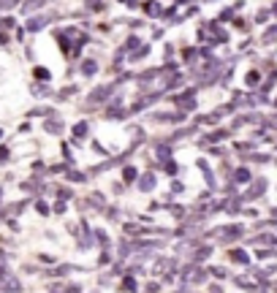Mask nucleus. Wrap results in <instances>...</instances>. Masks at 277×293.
Instances as JSON below:
<instances>
[{"label":"nucleus","instance_id":"nucleus-19","mask_svg":"<svg viewBox=\"0 0 277 293\" xmlns=\"http://www.w3.org/2000/svg\"><path fill=\"white\" fill-rule=\"evenodd\" d=\"M46 130H49V133H60V130H63V122L49 120V122H46Z\"/></svg>","mask_w":277,"mask_h":293},{"label":"nucleus","instance_id":"nucleus-5","mask_svg":"<svg viewBox=\"0 0 277 293\" xmlns=\"http://www.w3.org/2000/svg\"><path fill=\"white\" fill-rule=\"evenodd\" d=\"M109 92H112V84H109V87H98V90H95L93 95L87 98V101H90V106H95L98 101H106V98H109Z\"/></svg>","mask_w":277,"mask_h":293},{"label":"nucleus","instance_id":"nucleus-26","mask_svg":"<svg viewBox=\"0 0 277 293\" xmlns=\"http://www.w3.org/2000/svg\"><path fill=\"white\" fill-rule=\"evenodd\" d=\"M3 274H8V269H6V255L0 252V277H3Z\"/></svg>","mask_w":277,"mask_h":293},{"label":"nucleus","instance_id":"nucleus-6","mask_svg":"<svg viewBox=\"0 0 277 293\" xmlns=\"http://www.w3.org/2000/svg\"><path fill=\"white\" fill-rule=\"evenodd\" d=\"M177 103H179V109H185V111H188V109H190V111L196 109V98H193V92H185V95L179 98Z\"/></svg>","mask_w":277,"mask_h":293},{"label":"nucleus","instance_id":"nucleus-9","mask_svg":"<svg viewBox=\"0 0 277 293\" xmlns=\"http://www.w3.org/2000/svg\"><path fill=\"white\" fill-rule=\"evenodd\" d=\"M209 255H212V250H209V247H198V250L193 252V263H201V261H207Z\"/></svg>","mask_w":277,"mask_h":293},{"label":"nucleus","instance_id":"nucleus-32","mask_svg":"<svg viewBox=\"0 0 277 293\" xmlns=\"http://www.w3.org/2000/svg\"><path fill=\"white\" fill-rule=\"evenodd\" d=\"M264 41H274V27H269V30H266V35H264Z\"/></svg>","mask_w":277,"mask_h":293},{"label":"nucleus","instance_id":"nucleus-22","mask_svg":"<svg viewBox=\"0 0 277 293\" xmlns=\"http://www.w3.org/2000/svg\"><path fill=\"white\" fill-rule=\"evenodd\" d=\"M209 274H212V277H217V280H226V269H223V266H212V269H209Z\"/></svg>","mask_w":277,"mask_h":293},{"label":"nucleus","instance_id":"nucleus-33","mask_svg":"<svg viewBox=\"0 0 277 293\" xmlns=\"http://www.w3.org/2000/svg\"><path fill=\"white\" fill-rule=\"evenodd\" d=\"M136 46H139V38H136V35H133V38H128V49H136Z\"/></svg>","mask_w":277,"mask_h":293},{"label":"nucleus","instance_id":"nucleus-24","mask_svg":"<svg viewBox=\"0 0 277 293\" xmlns=\"http://www.w3.org/2000/svg\"><path fill=\"white\" fill-rule=\"evenodd\" d=\"M163 168H166V174H171V177L177 174V163H174V160H166V166H163Z\"/></svg>","mask_w":277,"mask_h":293},{"label":"nucleus","instance_id":"nucleus-27","mask_svg":"<svg viewBox=\"0 0 277 293\" xmlns=\"http://www.w3.org/2000/svg\"><path fill=\"white\" fill-rule=\"evenodd\" d=\"M220 139H226V130H217V133H212L207 141H220Z\"/></svg>","mask_w":277,"mask_h":293},{"label":"nucleus","instance_id":"nucleus-21","mask_svg":"<svg viewBox=\"0 0 277 293\" xmlns=\"http://www.w3.org/2000/svg\"><path fill=\"white\" fill-rule=\"evenodd\" d=\"M122 290L133 293V290H136V280H133V277H125V280H122Z\"/></svg>","mask_w":277,"mask_h":293},{"label":"nucleus","instance_id":"nucleus-28","mask_svg":"<svg viewBox=\"0 0 277 293\" xmlns=\"http://www.w3.org/2000/svg\"><path fill=\"white\" fill-rule=\"evenodd\" d=\"M68 179H73V182H82L84 174H79V171H68Z\"/></svg>","mask_w":277,"mask_h":293},{"label":"nucleus","instance_id":"nucleus-34","mask_svg":"<svg viewBox=\"0 0 277 293\" xmlns=\"http://www.w3.org/2000/svg\"><path fill=\"white\" fill-rule=\"evenodd\" d=\"M54 212H57V214H63V212H65V204H63V201H57V206H54Z\"/></svg>","mask_w":277,"mask_h":293},{"label":"nucleus","instance_id":"nucleus-29","mask_svg":"<svg viewBox=\"0 0 277 293\" xmlns=\"http://www.w3.org/2000/svg\"><path fill=\"white\" fill-rule=\"evenodd\" d=\"M272 250H258V252H255V258H272Z\"/></svg>","mask_w":277,"mask_h":293},{"label":"nucleus","instance_id":"nucleus-35","mask_svg":"<svg viewBox=\"0 0 277 293\" xmlns=\"http://www.w3.org/2000/svg\"><path fill=\"white\" fill-rule=\"evenodd\" d=\"M272 82H274V79H269V82H264V84H261V90H264V92H269V90H272Z\"/></svg>","mask_w":277,"mask_h":293},{"label":"nucleus","instance_id":"nucleus-1","mask_svg":"<svg viewBox=\"0 0 277 293\" xmlns=\"http://www.w3.org/2000/svg\"><path fill=\"white\" fill-rule=\"evenodd\" d=\"M174 269H177L174 258H160V261L155 263V266H152V274H155V277H160V280H171Z\"/></svg>","mask_w":277,"mask_h":293},{"label":"nucleus","instance_id":"nucleus-15","mask_svg":"<svg viewBox=\"0 0 277 293\" xmlns=\"http://www.w3.org/2000/svg\"><path fill=\"white\" fill-rule=\"evenodd\" d=\"M258 84H261V73L250 71V73H247V87H258Z\"/></svg>","mask_w":277,"mask_h":293},{"label":"nucleus","instance_id":"nucleus-8","mask_svg":"<svg viewBox=\"0 0 277 293\" xmlns=\"http://www.w3.org/2000/svg\"><path fill=\"white\" fill-rule=\"evenodd\" d=\"M139 187H141V190H152V187H155V177H152V174H144V177L139 179Z\"/></svg>","mask_w":277,"mask_h":293},{"label":"nucleus","instance_id":"nucleus-30","mask_svg":"<svg viewBox=\"0 0 277 293\" xmlns=\"http://www.w3.org/2000/svg\"><path fill=\"white\" fill-rule=\"evenodd\" d=\"M87 8H103V0H87Z\"/></svg>","mask_w":277,"mask_h":293},{"label":"nucleus","instance_id":"nucleus-16","mask_svg":"<svg viewBox=\"0 0 277 293\" xmlns=\"http://www.w3.org/2000/svg\"><path fill=\"white\" fill-rule=\"evenodd\" d=\"M136 177H139V174H136V168H133V166H125V168H122V179H125V182H133Z\"/></svg>","mask_w":277,"mask_h":293},{"label":"nucleus","instance_id":"nucleus-37","mask_svg":"<svg viewBox=\"0 0 277 293\" xmlns=\"http://www.w3.org/2000/svg\"><path fill=\"white\" fill-rule=\"evenodd\" d=\"M0 160H8V149L6 147H0Z\"/></svg>","mask_w":277,"mask_h":293},{"label":"nucleus","instance_id":"nucleus-3","mask_svg":"<svg viewBox=\"0 0 277 293\" xmlns=\"http://www.w3.org/2000/svg\"><path fill=\"white\" fill-rule=\"evenodd\" d=\"M185 280H190V282H204V280H207V271L198 269L196 263H193V266L185 269Z\"/></svg>","mask_w":277,"mask_h":293},{"label":"nucleus","instance_id":"nucleus-23","mask_svg":"<svg viewBox=\"0 0 277 293\" xmlns=\"http://www.w3.org/2000/svg\"><path fill=\"white\" fill-rule=\"evenodd\" d=\"M144 11L152 14V16H158V14H160V6H158V3H147V6H144Z\"/></svg>","mask_w":277,"mask_h":293},{"label":"nucleus","instance_id":"nucleus-39","mask_svg":"<svg viewBox=\"0 0 277 293\" xmlns=\"http://www.w3.org/2000/svg\"><path fill=\"white\" fill-rule=\"evenodd\" d=\"M128 3H133V0H128Z\"/></svg>","mask_w":277,"mask_h":293},{"label":"nucleus","instance_id":"nucleus-38","mask_svg":"<svg viewBox=\"0 0 277 293\" xmlns=\"http://www.w3.org/2000/svg\"><path fill=\"white\" fill-rule=\"evenodd\" d=\"M0 44H8V35H6L3 30H0Z\"/></svg>","mask_w":277,"mask_h":293},{"label":"nucleus","instance_id":"nucleus-20","mask_svg":"<svg viewBox=\"0 0 277 293\" xmlns=\"http://www.w3.org/2000/svg\"><path fill=\"white\" fill-rule=\"evenodd\" d=\"M33 76H35V79H41V82H49L52 73L46 71V68H35V71H33Z\"/></svg>","mask_w":277,"mask_h":293},{"label":"nucleus","instance_id":"nucleus-4","mask_svg":"<svg viewBox=\"0 0 277 293\" xmlns=\"http://www.w3.org/2000/svg\"><path fill=\"white\" fill-rule=\"evenodd\" d=\"M215 233H220L223 239H231V236L236 239V236H242V225H223V228H217Z\"/></svg>","mask_w":277,"mask_h":293},{"label":"nucleus","instance_id":"nucleus-14","mask_svg":"<svg viewBox=\"0 0 277 293\" xmlns=\"http://www.w3.org/2000/svg\"><path fill=\"white\" fill-rule=\"evenodd\" d=\"M46 22H49L46 16H38V19H30V22H27V30H41V27H44Z\"/></svg>","mask_w":277,"mask_h":293},{"label":"nucleus","instance_id":"nucleus-17","mask_svg":"<svg viewBox=\"0 0 277 293\" xmlns=\"http://www.w3.org/2000/svg\"><path fill=\"white\" fill-rule=\"evenodd\" d=\"M46 3V0H27L25 3V14H30V11H35V8H41Z\"/></svg>","mask_w":277,"mask_h":293},{"label":"nucleus","instance_id":"nucleus-25","mask_svg":"<svg viewBox=\"0 0 277 293\" xmlns=\"http://www.w3.org/2000/svg\"><path fill=\"white\" fill-rule=\"evenodd\" d=\"M35 212H38V214H49V206H46L44 201H38V204H35Z\"/></svg>","mask_w":277,"mask_h":293},{"label":"nucleus","instance_id":"nucleus-13","mask_svg":"<svg viewBox=\"0 0 277 293\" xmlns=\"http://www.w3.org/2000/svg\"><path fill=\"white\" fill-rule=\"evenodd\" d=\"M234 182H250V171H247V168H236V171H234Z\"/></svg>","mask_w":277,"mask_h":293},{"label":"nucleus","instance_id":"nucleus-18","mask_svg":"<svg viewBox=\"0 0 277 293\" xmlns=\"http://www.w3.org/2000/svg\"><path fill=\"white\" fill-rule=\"evenodd\" d=\"M264 187H266V182H264V179H258V182L250 187V193H247V196H250V198H253V196H261V193H264Z\"/></svg>","mask_w":277,"mask_h":293},{"label":"nucleus","instance_id":"nucleus-2","mask_svg":"<svg viewBox=\"0 0 277 293\" xmlns=\"http://www.w3.org/2000/svg\"><path fill=\"white\" fill-rule=\"evenodd\" d=\"M0 290L3 293H19L22 290V282L16 277H11V274H3V277H0Z\"/></svg>","mask_w":277,"mask_h":293},{"label":"nucleus","instance_id":"nucleus-11","mask_svg":"<svg viewBox=\"0 0 277 293\" xmlns=\"http://www.w3.org/2000/svg\"><path fill=\"white\" fill-rule=\"evenodd\" d=\"M234 282L239 288H247V290H258V285H255V280H245V277H234Z\"/></svg>","mask_w":277,"mask_h":293},{"label":"nucleus","instance_id":"nucleus-31","mask_svg":"<svg viewBox=\"0 0 277 293\" xmlns=\"http://www.w3.org/2000/svg\"><path fill=\"white\" fill-rule=\"evenodd\" d=\"M33 92H35V95H44V92H46V87H44V84H35V87H33Z\"/></svg>","mask_w":277,"mask_h":293},{"label":"nucleus","instance_id":"nucleus-10","mask_svg":"<svg viewBox=\"0 0 277 293\" xmlns=\"http://www.w3.org/2000/svg\"><path fill=\"white\" fill-rule=\"evenodd\" d=\"M95 71H98V63H95V60H84L82 63V73H84V76H93Z\"/></svg>","mask_w":277,"mask_h":293},{"label":"nucleus","instance_id":"nucleus-12","mask_svg":"<svg viewBox=\"0 0 277 293\" xmlns=\"http://www.w3.org/2000/svg\"><path fill=\"white\" fill-rule=\"evenodd\" d=\"M90 133V128H87V122H79V125H73V136L76 139H84Z\"/></svg>","mask_w":277,"mask_h":293},{"label":"nucleus","instance_id":"nucleus-36","mask_svg":"<svg viewBox=\"0 0 277 293\" xmlns=\"http://www.w3.org/2000/svg\"><path fill=\"white\" fill-rule=\"evenodd\" d=\"M57 196H60V198H71V190H65V187H63V190H57Z\"/></svg>","mask_w":277,"mask_h":293},{"label":"nucleus","instance_id":"nucleus-7","mask_svg":"<svg viewBox=\"0 0 277 293\" xmlns=\"http://www.w3.org/2000/svg\"><path fill=\"white\" fill-rule=\"evenodd\" d=\"M231 261H234V263H242V266H245V263H250V255H247L245 250H231Z\"/></svg>","mask_w":277,"mask_h":293}]
</instances>
